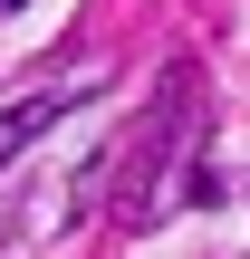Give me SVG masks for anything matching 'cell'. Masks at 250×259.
<instances>
[{"label": "cell", "mask_w": 250, "mask_h": 259, "mask_svg": "<svg viewBox=\"0 0 250 259\" xmlns=\"http://www.w3.org/2000/svg\"><path fill=\"white\" fill-rule=\"evenodd\" d=\"M135 135H145V163H164V154H173V173H183V154H193V125L173 115V96H164V115H145ZM164 202H173V183L154 173V183H135V202H125L116 221H125V231H154V221H164Z\"/></svg>", "instance_id": "obj_1"}, {"label": "cell", "mask_w": 250, "mask_h": 259, "mask_svg": "<svg viewBox=\"0 0 250 259\" xmlns=\"http://www.w3.org/2000/svg\"><path fill=\"white\" fill-rule=\"evenodd\" d=\"M10 10H19V0H0V19H10Z\"/></svg>", "instance_id": "obj_3"}, {"label": "cell", "mask_w": 250, "mask_h": 259, "mask_svg": "<svg viewBox=\"0 0 250 259\" xmlns=\"http://www.w3.org/2000/svg\"><path fill=\"white\" fill-rule=\"evenodd\" d=\"M58 115H67V96H29L19 115H0V163H10V154H19V144L39 135V125H58Z\"/></svg>", "instance_id": "obj_2"}]
</instances>
